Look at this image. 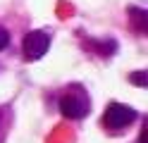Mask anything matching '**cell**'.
Masks as SVG:
<instances>
[{
    "mask_svg": "<svg viewBox=\"0 0 148 143\" xmlns=\"http://www.w3.org/2000/svg\"><path fill=\"white\" fill-rule=\"evenodd\" d=\"M134 119H136V110H132L129 105H122V103H110L103 112V124L112 131L129 127Z\"/></svg>",
    "mask_w": 148,
    "mask_h": 143,
    "instance_id": "obj_1",
    "label": "cell"
},
{
    "mask_svg": "<svg viewBox=\"0 0 148 143\" xmlns=\"http://www.w3.org/2000/svg\"><path fill=\"white\" fill-rule=\"evenodd\" d=\"M48 48H50V36L45 31H31V34H26L24 41H22V53H24V57L29 62L41 60V57L48 53Z\"/></svg>",
    "mask_w": 148,
    "mask_h": 143,
    "instance_id": "obj_2",
    "label": "cell"
},
{
    "mask_svg": "<svg viewBox=\"0 0 148 143\" xmlns=\"http://www.w3.org/2000/svg\"><path fill=\"white\" fill-rule=\"evenodd\" d=\"M129 81H132L134 86H141V88H146L148 86V74L141 69V72H132L129 74Z\"/></svg>",
    "mask_w": 148,
    "mask_h": 143,
    "instance_id": "obj_5",
    "label": "cell"
},
{
    "mask_svg": "<svg viewBox=\"0 0 148 143\" xmlns=\"http://www.w3.org/2000/svg\"><path fill=\"white\" fill-rule=\"evenodd\" d=\"M129 17H132V22H134V29H136V31L146 34V10L129 7Z\"/></svg>",
    "mask_w": 148,
    "mask_h": 143,
    "instance_id": "obj_4",
    "label": "cell"
},
{
    "mask_svg": "<svg viewBox=\"0 0 148 143\" xmlns=\"http://www.w3.org/2000/svg\"><path fill=\"white\" fill-rule=\"evenodd\" d=\"M138 141H141V143H148V131H146V129L141 131V138H138Z\"/></svg>",
    "mask_w": 148,
    "mask_h": 143,
    "instance_id": "obj_8",
    "label": "cell"
},
{
    "mask_svg": "<svg viewBox=\"0 0 148 143\" xmlns=\"http://www.w3.org/2000/svg\"><path fill=\"white\" fill-rule=\"evenodd\" d=\"M7 43H10V34H7L5 29L0 26V50H5V48H7Z\"/></svg>",
    "mask_w": 148,
    "mask_h": 143,
    "instance_id": "obj_7",
    "label": "cell"
},
{
    "mask_svg": "<svg viewBox=\"0 0 148 143\" xmlns=\"http://www.w3.org/2000/svg\"><path fill=\"white\" fill-rule=\"evenodd\" d=\"M60 112L64 114L67 119H79L88 112V105L79 98V95H62L60 100Z\"/></svg>",
    "mask_w": 148,
    "mask_h": 143,
    "instance_id": "obj_3",
    "label": "cell"
},
{
    "mask_svg": "<svg viewBox=\"0 0 148 143\" xmlns=\"http://www.w3.org/2000/svg\"><path fill=\"white\" fill-rule=\"evenodd\" d=\"M98 50H100V53H105V55H112V53H115V41L98 43Z\"/></svg>",
    "mask_w": 148,
    "mask_h": 143,
    "instance_id": "obj_6",
    "label": "cell"
}]
</instances>
